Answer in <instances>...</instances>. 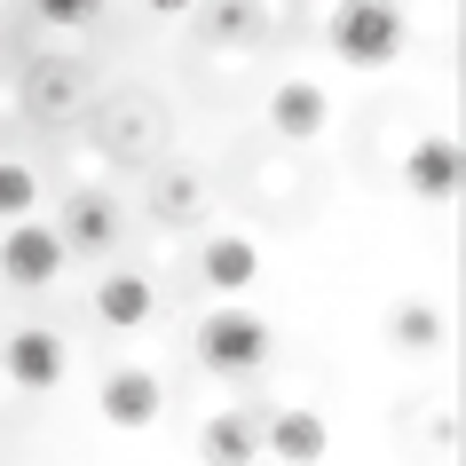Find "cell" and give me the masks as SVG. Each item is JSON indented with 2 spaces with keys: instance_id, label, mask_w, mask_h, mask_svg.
Instances as JSON below:
<instances>
[{
  "instance_id": "8",
  "label": "cell",
  "mask_w": 466,
  "mask_h": 466,
  "mask_svg": "<svg viewBox=\"0 0 466 466\" xmlns=\"http://www.w3.org/2000/svg\"><path fill=\"white\" fill-rule=\"evenodd\" d=\"M150 309H158V293H150L135 269H119V277H103V285H96V317H103V324H119V332L150 324Z\"/></svg>"
},
{
  "instance_id": "12",
  "label": "cell",
  "mask_w": 466,
  "mask_h": 466,
  "mask_svg": "<svg viewBox=\"0 0 466 466\" xmlns=\"http://www.w3.org/2000/svg\"><path fill=\"white\" fill-rule=\"evenodd\" d=\"M388 340L395 348H435L442 340V309L435 300H395L388 309Z\"/></svg>"
},
{
  "instance_id": "9",
  "label": "cell",
  "mask_w": 466,
  "mask_h": 466,
  "mask_svg": "<svg viewBox=\"0 0 466 466\" xmlns=\"http://www.w3.org/2000/svg\"><path fill=\"white\" fill-rule=\"evenodd\" d=\"M269 451H277V459H293V466H309V459L332 451V427H324L317 411H277L269 419Z\"/></svg>"
},
{
  "instance_id": "5",
  "label": "cell",
  "mask_w": 466,
  "mask_h": 466,
  "mask_svg": "<svg viewBox=\"0 0 466 466\" xmlns=\"http://www.w3.org/2000/svg\"><path fill=\"white\" fill-rule=\"evenodd\" d=\"M158 403H167V388H158V371H111V380H103V419H111V427H150V419H158Z\"/></svg>"
},
{
  "instance_id": "16",
  "label": "cell",
  "mask_w": 466,
  "mask_h": 466,
  "mask_svg": "<svg viewBox=\"0 0 466 466\" xmlns=\"http://www.w3.org/2000/svg\"><path fill=\"white\" fill-rule=\"evenodd\" d=\"M150 8H158V16H182V8H190V0H150Z\"/></svg>"
},
{
  "instance_id": "1",
  "label": "cell",
  "mask_w": 466,
  "mask_h": 466,
  "mask_svg": "<svg viewBox=\"0 0 466 466\" xmlns=\"http://www.w3.org/2000/svg\"><path fill=\"white\" fill-rule=\"evenodd\" d=\"M403 40H411V25H403V8H395V0H340V16H332V56L356 64V72L395 64Z\"/></svg>"
},
{
  "instance_id": "4",
  "label": "cell",
  "mask_w": 466,
  "mask_h": 466,
  "mask_svg": "<svg viewBox=\"0 0 466 466\" xmlns=\"http://www.w3.org/2000/svg\"><path fill=\"white\" fill-rule=\"evenodd\" d=\"M466 182V158H459V135H419L411 158H403V190L427 198V206H442V198H459Z\"/></svg>"
},
{
  "instance_id": "14",
  "label": "cell",
  "mask_w": 466,
  "mask_h": 466,
  "mask_svg": "<svg viewBox=\"0 0 466 466\" xmlns=\"http://www.w3.org/2000/svg\"><path fill=\"white\" fill-rule=\"evenodd\" d=\"M32 198H40V182H32V167H16V158H0V221H25Z\"/></svg>"
},
{
  "instance_id": "10",
  "label": "cell",
  "mask_w": 466,
  "mask_h": 466,
  "mask_svg": "<svg viewBox=\"0 0 466 466\" xmlns=\"http://www.w3.org/2000/svg\"><path fill=\"white\" fill-rule=\"evenodd\" d=\"M253 277H261V253H253L246 238H214V246H206V285H214V293H246Z\"/></svg>"
},
{
  "instance_id": "11",
  "label": "cell",
  "mask_w": 466,
  "mask_h": 466,
  "mask_svg": "<svg viewBox=\"0 0 466 466\" xmlns=\"http://www.w3.org/2000/svg\"><path fill=\"white\" fill-rule=\"evenodd\" d=\"M111 238H119V214H111V198H72V214H64V246L103 253Z\"/></svg>"
},
{
  "instance_id": "3",
  "label": "cell",
  "mask_w": 466,
  "mask_h": 466,
  "mask_svg": "<svg viewBox=\"0 0 466 466\" xmlns=\"http://www.w3.org/2000/svg\"><path fill=\"white\" fill-rule=\"evenodd\" d=\"M64 261H72V246H64V229H48V221H16L8 246H0V277L25 285V293H32V285H48Z\"/></svg>"
},
{
  "instance_id": "13",
  "label": "cell",
  "mask_w": 466,
  "mask_h": 466,
  "mask_svg": "<svg viewBox=\"0 0 466 466\" xmlns=\"http://www.w3.org/2000/svg\"><path fill=\"white\" fill-rule=\"evenodd\" d=\"M198 442H206V459H221V466H246L253 451H261V435H253V427H246L238 411L206 419V435H198Z\"/></svg>"
},
{
  "instance_id": "7",
  "label": "cell",
  "mask_w": 466,
  "mask_h": 466,
  "mask_svg": "<svg viewBox=\"0 0 466 466\" xmlns=\"http://www.w3.org/2000/svg\"><path fill=\"white\" fill-rule=\"evenodd\" d=\"M8 380H16V388H56V380H64V340L40 332V324L16 332V340H8Z\"/></svg>"
},
{
  "instance_id": "2",
  "label": "cell",
  "mask_w": 466,
  "mask_h": 466,
  "mask_svg": "<svg viewBox=\"0 0 466 466\" xmlns=\"http://www.w3.org/2000/svg\"><path fill=\"white\" fill-rule=\"evenodd\" d=\"M198 364L221 371V380L261 371V364H269V324L253 317V309H214V317L198 324Z\"/></svg>"
},
{
  "instance_id": "6",
  "label": "cell",
  "mask_w": 466,
  "mask_h": 466,
  "mask_svg": "<svg viewBox=\"0 0 466 466\" xmlns=\"http://www.w3.org/2000/svg\"><path fill=\"white\" fill-rule=\"evenodd\" d=\"M324 119H332V103H324L317 79H285V87L269 96V127H277V135H293V143H309Z\"/></svg>"
},
{
  "instance_id": "15",
  "label": "cell",
  "mask_w": 466,
  "mask_h": 466,
  "mask_svg": "<svg viewBox=\"0 0 466 466\" xmlns=\"http://www.w3.org/2000/svg\"><path fill=\"white\" fill-rule=\"evenodd\" d=\"M32 8H40L48 25H96L103 16V0H32Z\"/></svg>"
}]
</instances>
